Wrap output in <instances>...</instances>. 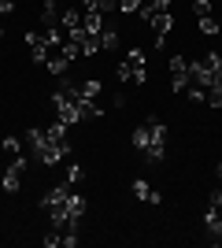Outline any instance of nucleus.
I'll use <instances>...</instances> for the list:
<instances>
[{
  "mask_svg": "<svg viewBox=\"0 0 222 248\" xmlns=\"http://www.w3.org/2000/svg\"><path fill=\"white\" fill-rule=\"evenodd\" d=\"M26 45H30V60L33 63H44L48 56H52V48H56L44 30H26Z\"/></svg>",
  "mask_w": 222,
  "mask_h": 248,
  "instance_id": "1",
  "label": "nucleus"
},
{
  "mask_svg": "<svg viewBox=\"0 0 222 248\" xmlns=\"http://www.w3.org/2000/svg\"><path fill=\"white\" fill-rule=\"evenodd\" d=\"M170 89L174 93L189 89V60H181V56H170Z\"/></svg>",
  "mask_w": 222,
  "mask_h": 248,
  "instance_id": "2",
  "label": "nucleus"
},
{
  "mask_svg": "<svg viewBox=\"0 0 222 248\" xmlns=\"http://www.w3.org/2000/svg\"><path fill=\"white\" fill-rule=\"evenodd\" d=\"M126 63H130V74H133V82L145 85L148 82V56L141 48H130L126 52Z\"/></svg>",
  "mask_w": 222,
  "mask_h": 248,
  "instance_id": "3",
  "label": "nucleus"
},
{
  "mask_svg": "<svg viewBox=\"0 0 222 248\" xmlns=\"http://www.w3.org/2000/svg\"><path fill=\"white\" fill-rule=\"evenodd\" d=\"M22 174H26V159H22V155H11V167H8V174H4V189H8V193H19Z\"/></svg>",
  "mask_w": 222,
  "mask_h": 248,
  "instance_id": "4",
  "label": "nucleus"
},
{
  "mask_svg": "<svg viewBox=\"0 0 222 248\" xmlns=\"http://www.w3.org/2000/svg\"><path fill=\"white\" fill-rule=\"evenodd\" d=\"M67 197H71V186H67V182H59V186H52L48 193H44V200H41V204L48 207V211H52V207H63V204H67Z\"/></svg>",
  "mask_w": 222,
  "mask_h": 248,
  "instance_id": "5",
  "label": "nucleus"
},
{
  "mask_svg": "<svg viewBox=\"0 0 222 248\" xmlns=\"http://www.w3.org/2000/svg\"><path fill=\"white\" fill-rule=\"evenodd\" d=\"M44 67H48L52 74H67L71 71V56H63V48H52V56L44 60Z\"/></svg>",
  "mask_w": 222,
  "mask_h": 248,
  "instance_id": "6",
  "label": "nucleus"
},
{
  "mask_svg": "<svg viewBox=\"0 0 222 248\" xmlns=\"http://www.w3.org/2000/svg\"><path fill=\"white\" fill-rule=\"evenodd\" d=\"M133 197H137V200H145V204H163V193L148 189V182H145V178H137V182H133Z\"/></svg>",
  "mask_w": 222,
  "mask_h": 248,
  "instance_id": "7",
  "label": "nucleus"
},
{
  "mask_svg": "<svg viewBox=\"0 0 222 248\" xmlns=\"http://www.w3.org/2000/svg\"><path fill=\"white\" fill-rule=\"evenodd\" d=\"M71 41H74V37H71ZM78 45H82V56H85V60H93L96 52H100V33H85V30H82Z\"/></svg>",
  "mask_w": 222,
  "mask_h": 248,
  "instance_id": "8",
  "label": "nucleus"
},
{
  "mask_svg": "<svg viewBox=\"0 0 222 248\" xmlns=\"http://www.w3.org/2000/svg\"><path fill=\"white\" fill-rule=\"evenodd\" d=\"M67 218H71V222H74V226H78V222H82V215H85V200L82 197H78V193H71V197H67Z\"/></svg>",
  "mask_w": 222,
  "mask_h": 248,
  "instance_id": "9",
  "label": "nucleus"
},
{
  "mask_svg": "<svg viewBox=\"0 0 222 248\" xmlns=\"http://www.w3.org/2000/svg\"><path fill=\"white\" fill-rule=\"evenodd\" d=\"M204 226H207L211 241H222V215L215 211V207H207V211H204Z\"/></svg>",
  "mask_w": 222,
  "mask_h": 248,
  "instance_id": "10",
  "label": "nucleus"
},
{
  "mask_svg": "<svg viewBox=\"0 0 222 248\" xmlns=\"http://www.w3.org/2000/svg\"><path fill=\"white\" fill-rule=\"evenodd\" d=\"M100 115H104V111H100V104H96V100H85V96L78 100V123H89V119H100Z\"/></svg>",
  "mask_w": 222,
  "mask_h": 248,
  "instance_id": "11",
  "label": "nucleus"
},
{
  "mask_svg": "<svg viewBox=\"0 0 222 248\" xmlns=\"http://www.w3.org/2000/svg\"><path fill=\"white\" fill-rule=\"evenodd\" d=\"M52 26H59V11H56V0H44V8H41V30H52Z\"/></svg>",
  "mask_w": 222,
  "mask_h": 248,
  "instance_id": "12",
  "label": "nucleus"
},
{
  "mask_svg": "<svg viewBox=\"0 0 222 248\" xmlns=\"http://www.w3.org/2000/svg\"><path fill=\"white\" fill-rule=\"evenodd\" d=\"M59 26H63V30H82V11L78 8L59 11Z\"/></svg>",
  "mask_w": 222,
  "mask_h": 248,
  "instance_id": "13",
  "label": "nucleus"
},
{
  "mask_svg": "<svg viewBox=\"0 0 222 248\" xmlns=\"http://www.w3.org/2000/svg\"><path fill=\"white\" fill-rule=\"evenodd\" d=\"M148 145H152V126H137V130H133V148L145 152Z\"/></svg>",
  "mask_w": 222,
  "mask_h": 248,
  "instance_id": "14",
  "label": "nucleus"
},
{
  "mask_svg": "<svg viewBox=\"0 0 222 248\" xmlns=\"http://www.w3.org/2000/svg\"><path fill=\"white\" fill-rule=\"evenodd\" d=\"M100 48H107V52L118 48V30L115 26H104V30H100Z\"/></svg>",
  "mask_w": 222,
  "mask_h": 248,
  "instance_id": "15",
  "label": "nucleus"
},
{
  "mask_svg": "<svg viewBox=\"0 0 222 248\" xmlns=\"http://www.w3.org/2000/svg\"><path fill=\"white\" fill-rule=\"evenodd\" d=\"M163 155H167V145H148L145 148V163H163Z\"/></svg>",
  "mask_w": 222,
  "mask_h": 248,
  "instance_id": "16",
  "label": "nucleus"
},
{
  "mask_svg": "<svg viewBox=\"0 0 222 248\" xmlns=\"http://www.w3.org/2000/svg\"><path fill=\"white\" fill-rule=\"evenodd\" d=\"M200 33H204V37H215V33H222L219 19H215V15H207V19H200Z\"/></svg>",
  "mask_w": 222,
  "mask_h": 248,
  "instance_id": "17",
  "label": "nucleus"
},
{
  "mask_svg": "<svg viewBox=\"0 0 222 248\" xmlns=\"http://www.w3.org/2000/svg\"><path fill=\"white\" fill-rule=\"evenodd\" d=\"M204 104H211V108H222V85H207V93H204Z\"/></svg>",
  "mask_w": 222,
  "mask_h": 248,
  "instance_id": "18",
  "label": "nucleus"
},
{
  "mask_svg": "<svg viewBox=\"0 0 222 248\" xmlns=\"http://www.w3.org/2000/svg\"><path fill=\"white\" fill-rule=\"evenodd\" d=\"M82 96H85V100H96V96H100V82H96V78H89V82L82 85Z\"/></svg>",
  "mask_w": 222,
  "mask_h": 248,
  "instance_id": "19",
  "label": "nucleus"
},
{
  "mask_svg": "<svg viewBox=\"0 0 222 248\" xmlns=\"http://www.w3.org/2000/svg\"><path fill=\"white\" fill-rule=\"evenodd\" d=\"M192 15H196V19H207V15H211V0H192Z\"/></svg>",
  "mask_w": 222,
  "mask_h": 248,
  "instance_id": "20",
  "label": "nucleus"
},
{
  "mask_svg": "<svg viewBox=\"0 0 222 248\" xmlns=\"http://www.w3.org/2000/svg\"><path fill=\"white\" fill-rule=\"evenodd\" d=\"M152 145H167V126L152 123Z\"/></svg>",
  "mask_w": 222,
  "mask_h": 248,
  "instance_id": "21",
  "label": "nucleus"
},
{
  "mask_svg": "<svg viewBox=\"0 0 222 248\" xmlns=\"http://www.w3.org/2000/svg\"><path fill=\"white\" fill-rule=\"evenodd\" d=\"M82 178H85V170H82V167H78V163H74L71 170H67V178H63V182H67V186H78Z\"/></svg>",
  "mask_w": 222,
  "mask_h": 248,
  "instance_id": "22",
  "label": "nucleus"
},
{
  "mask_svg": "<svg viewBox=\"0 0 222 248\" xmlns=\"http://www.w3.org/2000/svg\"><path fill=\"white\" fill-rule=\"evenodd\" d=\"M0 148H4V152H8V155H19V152H22L19 137H4V145H0Z\"/></svg>",
  "mask_w": 222,
  "mask_h": 248,
  "instance_id": "23",
  "label": "nucleus"
},
{
  "mask_svg": "<svg viewBox=\"0 0 222 248\" xmlns=\"http://www.w3.org/2000/svg\"><path fill=\"white\" fill-rule=\"evenodd\" d=\"M115 74H118V82H133V74H130V63H126V60L115 67Z\"/></svg>",
  "mask_w": 222,
  "mask_h": 248,
  "instance_id": "24",
  "label": "nucleus"
},
{
  "mask_svg": "<svg viewBox=\"0 0 222 248\" xmlns=\"http://www.w3.org/2000/svg\"><path fill=\"white\" fill-rule=\"evenodd\" d=\"M204 93H207V89H204V85H189V100L204 104Z\"/></svg>",
  "mask_w": 222,
  "mask_h": 248,
  "instance_id": "25",
  "label": "nucleus"
},
{
  "mask_svg": "<svg viewBox=\"0 0 222 248\" xmlns=\"http://www.w3.org/2000/svg\"><path fill=\"white\" fill-rule=\"evenodd\" d=\"M63 245V233H48V237H44V248H59Z\"/></svg>",
  "mask_w": 222,
  "mask_h": 248,
  "instance_id": "26",
  "label": "nucleus"
},
{
  "mask_svg": "<svg viewBox=\"0 0 222 248\" xmlns=\"http://www.w3.org/2000/svg\"><path fill=\"white\" fill-rule=\"evenodd\" d=\"M211 207L222 215V189H215V193H211Z\"/></svg>",
  "mask_w": 222,
  "mask_h": 248,
  "instance_id": "27",
  "label": "nucleus"
},
{
  "mask_svg": "<svg viewBox=\"0 0 222 248\" xmlns=\"http://www.w3.org/2000/svg\"><path fill=\"white\" fill-rule=\"evenodd\" d=\"M15 11V0H0V15H11Z\"/></svg>",
  "mask_w": 222,
  "mask_h": 248,
  "instance_id": "28",
  "label": "nucleus"
},
{
  "mask_svg": "<svg viewBox=\"0 0 222 248\" xmlns=\"http://www.w3.org/2000/svg\"><path fill=\"white\" fill-rule=\"evenodd\" d=\"M215 178H219V182H222V163H219V167H215Z\"/></svg>",
  "mask_w": 222,
  "mask_h": 248,
  "instance_id": "29",
  "label": "nucleus"
}]
</instances>
